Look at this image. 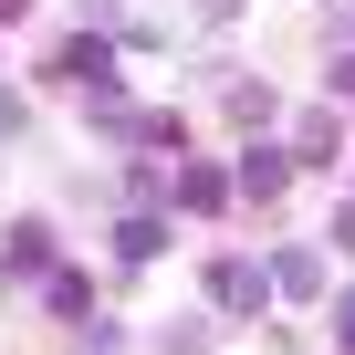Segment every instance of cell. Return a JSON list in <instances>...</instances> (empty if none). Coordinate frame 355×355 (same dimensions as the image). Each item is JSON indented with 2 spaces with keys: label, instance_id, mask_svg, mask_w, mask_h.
<instances>
[{
  "label": "cell",
  "instance_id": "cell-4",
  "mask_svg": "<svg viewBox=\"0 0 355 355\" xmlns=\"http://www.w3.org/2000/svg\"><path fill=\"white\" fill-rule=\"evenodd\" d=\"M115 251H125V261H157V251H167V230H157V220H125V230H115Z\"/></svg>",
  "mask_w": 355,
  "mask_h": 355
},
{
  "label": "cell",
  "instance_id": "cell-6",
  "mask_svg": "<svg viewBox=\"0 0 355 355\" xmlns=\"http://www.w3.org/2000/svg\"><path fill=\"white\" fill-rule=\"evenodd\" d=\"M53 313H73V324H84V313H94V282H84V272H53Z\"/></svg>",
  "mask_w": 355,
  "mask_h": 355
},
{
  "label": "cell",
  "instance_id": "cell-5",
  "mask_svg": "<svg viewBox=\"0 0 355 355\" xmlns=\"http://www.w3.org/2000/svg\"><path fill=\"white\" fill-rule=\"evenodd\" d=\"M272 282H282V293H313V282H324V261H313V251H282V261H272Z\"/></svg>",
  "mask_w": 355,
  "mask_h": 355
},
{
  "label": "cell",
  "instance_id": "cell-3",
  "mask_svg": "<svg viewBox=\"0 0 355 355\" xmlns=\"http://www.w3.org/2000/svg\"><path fill=\"white\" fill-rule=\"evenodd\" d=\"M282 178H293V167H282L272 146H251V157H241V189H251V199H282Z\"/></svg>",
  "mask_w": 355,
  "mask_h": 355
},
{
  "label": "cell",
  "instance_id": "cell-10",
  "mask_svg": "<svg viewBox=\"0 0 355 355\" xmlns=\"http://www.w3.org/2000/svg\"><path fill=\"white\" fill-rule=\"evenodd\" d=\"M345 32H355V0H345Z\"/></svg>",
  "mask_w": 355,
  "mask_h": 355
},
{
  "label": "cell",
  "instance_id": "cell-7",
  "mask_svg": "<svg viewBox=\"0 0 355 355\" xmlns=\"http://www.w3.org/2000/svg\"><path fill=\"white\" fill-rule=\"evenodd\" d=\"M189 11H199V21H230V11H241V0H189Z\"/></svg>",
  "mask_w": 355,
  "mask_h": 355
},
{
  "label": "cell",
  "instance_id": "cell-9",
  "mask_svg": "<svg viewBox=\"0 0 355 355\" xmlns=\"http://www.w3.org/2000/svg\"><path fill=\"white\" fill-rule=\"evenodd\" d=\"M21 11H32V0H0V21H21Z\"/></svg>",
  "mask_w": 355,
  "mask_h": 355
},
{
  "label": "cell",
  "instance_id": "cell-2",
  "mask_svg": "<svg viewBox=\"0 0 355 355\" xmlns=\"http://www.w3.org/2000/svg\"><path fill=\"white\" fill-rule=\"evenodd\" d=\"M209 293H220L230 313H261V261H220V272H209Z\"/></svg>",
  "mask_w": 355,
  "mask_h": 355
},
{
  "label": "cell",
  "instance_id": "cell-8",
  "mask_svg": "<svg viewBox=\"0 0 355 355\" xmlns=\"http://www.w3.org/2000/svg\"><path fill=\"white\" fill-rule=\"evenodd\" d=\"M334 334H345V345H355V293H345V303H334Z\"/></svg>",
  "mask_w": 355,
  "mask_h": 355
},
{
  "label": "cell",
  "instance_id": "cell-1",
  "mask_svg": "<svg viewBox=\"0 0 355 355\" xmlns=\"http://www.w3.org/2000/svg\"><path fill=\"white\" fill-rule=\"evenodd\" d=\"M42 261H53V230H42V220H21L11 241H0V272H21V282H32Z\"/></svg>",
  "mask_w": 355,
  "mask_h": 355
}]
</instances>
